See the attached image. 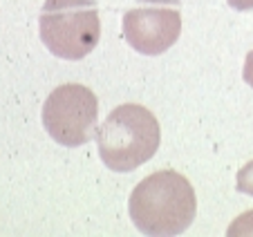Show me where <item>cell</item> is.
<instances>
[{
    "label": "cell",
    "instance_id": "6da1fadb",
    "mask_svg": "<svg viewBox=\"0 0 253 237\" xmlns=\"http://www.w3.org/2000/svg\"><path fill=\"white\" fill-rule=\"evenodd\" d=\"M132 224L150 237L184 233L197 213L191 181L175 170H159L137 184L128 201Z\"/></svg>",
    "mask_w": 253,
    "mask_h": 237
},
{
    "label": "cell",
    "instance_id": "7a4b0ae2",
    "mask_svg": "<svg viewBox=\"0 0 253 237\" xmlns=\"http://www.w3.org/2000/svg\"><path fill=\"white\" fill-rule=\"evenodd\" d=\"M162 130L155 114L137 103L115 108L96 130L101 161L115 172H130L157 152Z\"/></svg>",
    "mask_w": 253,
    "mask_h": 237
},
{
    "label": "cell",
    "instance_id": "3957f363",
    "mask_svg": "<svg viewBox=\"0 0 253 237\" xmlns=\"http://www.w3.org/2000/svg\"><path fill=\"white\" fill-rule=\"evenodd\" d=\"M41 40L58 58L79 61L96 47L101 20L94 0H45L39 18Z\"/></svg>",
    "mask_w": 253,
    "mask_h": 237
},
{
    "label": "cell",
    "instance_id": "277c9868",
    "mask_svg": "<svg viewBox=\"0 0 253 237\" xmlns=\"http://www.w3.org/2000/svg\"><path fill=\"white\" fill-rule=\"evenodd\" d=\"M99 101L85 85L65 83L47 96L43 105V125L49 137L65 148H79L96 137Z\"/></svg>",
    "mask_w": 253,
    "mask_h": 237
},
{
    "label": "cell",
    "instance_id": "5b68a950",
    "mask_svg": "<svg viewBox=\"0 0 253 237\" xmlns=\"http://www.w3.org/2000/svg\"><path fill=\"white\" fill-rule=\"evenodd\" d=\"M182 34L179 0H137L124 14V38L146 56H159Z\"/></svg>",
    "mask_w": 253,
    "mask_h": 237
},
{
    "label": "cell",
    "instance_id": "8992f818",
    "mask_svg": "<svg viewBox=\"0 0 253 237\" xmlns=\"http://www.w3.org/2000/svg\"><path fill=\"white\" fill-rule=\"evenodd\" d=\"M226 235H231V237H235V235H253V210L240 215V217L229 226Z\"/></svg>",
    "mask_w": 253,
    "mask_h": 237
},
{
    "label": "cell",
    "instance_id": "52a82bcc",
    "mask_svg": "<svg viewBox=\"0 0 253 237\" xmlns=\"http://www.w3.org/2000/svg\"><path fill=\"white\" fill-rule=\"evenodd\" d=\"M235 188H238V193L253 197V161H249L244 168H240L238 179H235Z\"/></svg>",
    "mask_w": 253,
    "mask_h": 237
},
{
    "label": "cell",
    "instance_id": "ba28073f",
    "mask_svg": "<svg viewBox=\"0 0 253 237\" xmlns=\"http://www.w3.org/2000/svg\"><path fill=\"white\" fill-rule=\"evenodd\" d=\"M242 79L247 85L253 87V49L247 54V58H244V70H242Z\"/></svg>",
    "mask_w": 253,
    "mask_h": 237
},
{
    "label": "cell",
    "instance_id": "9c48e42d",
    "mask_svg": "<svg viewBox=\"0 0 253 237\" xmlns=\"http://www.w3.org/2000/svg\"><path fill=\"white\" fill-rule=\"evenodd\" d=\"M233 9H238V11H249V9H253V0H226Z\"/></svg>",
    "mask_w": 253,
    "mask_h": 237
}]
</instances>
